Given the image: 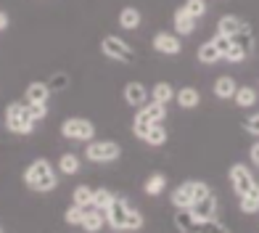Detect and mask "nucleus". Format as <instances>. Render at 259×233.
<instances>
[{
	"label": "nucleus",
	"instance_id": "f257e3e1",
	"mask_svg": "<svg viewBox=\"0 0 259 233\" xmlns=\"http://www.w3.org/2000/svg\"><path fill=\"white\" fill-rule=\"evenodd\" d=\"M24 185L34 193H48L58 185V170L48 159H34L24 170Z\"/></svg>",
	"mask_w": 259,
	"mask_h": 233
},
{
	"label": "nucleus",
	"instance_id": "f03ea898",
	"mask_svg": "<svg viewBox=\"0 0 259 233\" xmlns=\"http://www.w3.org/2000/svg\"><path fill=\"white\" fill-rule=\"evenodd\" d=\"M37 122L32 120L29 114V106L21 101H14L6 106V130L14 133V135H32Z\"/></svg>",
	"mask_w": 259,
	"mask_h": 233
},
{
	"label": "nucleus",
	"instance_id": "7ed1b4c3",
	"mask_svg": "<svg viewBox=\"0 0 259 233\" xmlns=\"http://www.w3.org/2000/svg\"><path fill=\"white\" fill-rule=\"evenodd\" d=\"M164 116H167V106H164V103H156V101H148L146 106H140L138 114L133 116V133L143 141L151 127L164 122Z\"/></svg>",
	"mask_w": 259,
	"mask_h": 233
},
{
	"label": "nucleus",
	"instance_id": "20e7f679",
	"mask_svg": "<svg viewBox=\"0 0 259 233\" xmlns=\"http://www.w3.org/2000/svg\"><path fill=\"white\" fill-rule=\"evenodd\" d=\"M209 193H211V188L204 180H185L183 185H178V188L172 191V204L178 209H191L196 202L206 199Z\"/></svg>",
	"mask_w": 259,
	"mask_h": 233
},
{
	"label": "nucleus",
	"instance_id": "39448f33",
	"mask_svg": "<svg viewBox=\"0 0 259 233\" xmlns=\"http://www.w3.org/2000/svg\"><path fill=\"white\" fill-rule=\"evenodd\" d=\"M61 138L77 143H90L96 138V125L85 120V116H69V120L61 122Z\"/></svg>",
	"mask_w": 259,
	"mask_h": 233
},
{
	"label": "nucleus",
	"instance_id": "423d86ee",
	"mask_svg": "<svg viewBox=\"0 0 259 233\" xmlns=\"http://www.w3.org/2000/svg\"><path fill=\"white\" fill-rule=\"evenodd\" d=\"M85 157L96 165H109V162H116L122 157V146L114 141H90L85 148Z\"/></svg>",
	"mask_w": 259,
	"mask_h": 233
},
{
	"label": "nucleus",
	"instance_id": "0eeeda50",
	"mask_svg": "<svg viewBox=\"0 0 259 233\" xmlns=\"http://www.w3.org/2000/svg\"><path fill=\"white\" fill-rule=\"evenodd\" d=\"M101 53L106 58H111V61L116 64H133V48L122 40V37H116V34H106V37L101 40Z\"/></svg>",
	"mask_w": 259,
	"mask_h": 233
},
{
	"label": "nucleus",
	"instance_id": "6e6552de",
	"mask_svg": "<svg viewBox=\"0 0 259 233\" xmlns=\"http://www.w3.org/2000/svg\"><path fill=\"white\" fill-rule=\"evenodd\" d=\"M130 209H133V204H130L124 196H116L111 202V207L106 209V225L111 230H127V212Z\"/></svg>",
	"mask_w": 259,
	"mask_h": 233
},
{
	"label": "nucleus",
	"instance_id": "1a4fd4ad",
	"mask_svg": "<svg viewBox=\"0 0 259 233\" xmlns=\"http://www.w3.org/2000/svg\"><path fill=\"white\" fill-rule=\"evenodd\" d=\"M230 183H233V191L238 193V196H243V193H249L254 185H256V180H254V175H251V170L246 167V165H233L230 167Z\"/></svg>",
	"mask_w": 259,
	"mask_h": 233
},
{
	"label": "nucleus",
	"instance_id": "9d476101",
	"mask_svg": "<svg viewBox=\"0 0 259 233\" xmlns=\"http://www.w3.org/2000/svg\"><path fill=\"white\" fill-rule=\"evenodd\" d=\"M122 96H124L127 106L140 109V106H146V103L151 101V90H148L143 83H127L124 90H122Z\"/></svg>",
	"mask_w": 259,
	"mask_h": 233
},
{
	"label": "nucleus",
	"instance_id": "9b49d317",
	"mask_svg": "<svg viewBox=\"0 0 259 233\" xmlns=\"http://www.w3.org/2000/svg\"><path fill=\"white\" fill-rule=\"evenodd\" d=\"M154 51L164 53V56H178L183 51V43L175 32H159V34H154Z\"/></svg>",
	"mask_w": 259,
	"mask_h": 233
},
{
	"label": "nucleus",
	"instance_id": "f8f14e48",
	"mask_svg": "<svg viewBox=\"0 0 259 233\" xmlns=\"http://www.w3.org/2000/svg\"><path fill=\"white\" fill-rule=\"evenodd\" d=\"M103 225H106V212H101L96 207H85V217H82L79 228L88 230V233H98Z\"/></svg>",
	"mask_w": 259,
	"mask_h": 233
},
{
	"label": "nucleus",
	"instance_id": "ddd939ff",
	"mask_svg": "<svg viewBox=\"0 0 259 233\" xmlns=\"http://www.w3.org/2000/svg\"><path fill=\"white\" fill-rule=\"evenodd\" d=\"M51 85L48 83H29L27 90H24V96H27V103H48L51 101Z\"/></svg>",
	"mask_w": 259,
	"mask_h": 233
},
{
	"label": "nucleus",
	"instance_id": "4468645a",
	"mask_svg": "<svg viewBox=\"0 0 259 233\" xmlns=\"http://www.w3.org/2000/svg\"><path fill=\"white\" fill-rule=\"evenodd\" d=\"M191 212H193V217H198V220H214V217H217V199H214V193H209L206 199L196 202V204L191 207Z\"/></svg>",
	"mask_w": 259,
	"mask_h": 233
},
{
	"label": "nucleus",
	"instance_id": "2eb2a0df",
	"mask_svg": "<svg viewBox=\"0 0 259 233\" xmlns=\"http://www.w3.org/2000/svg\"><path fill=\"white\" fill-rule=\"evenodd\" d=\"M246 29H251L249 24H246L243 19H238V16H222L220 19V24H217V32H222V34H228V37H235V34H241V32H246Z\"/></svg>",
	"mask_w": 259,
	"mask_h": 233
},
{
	"label": "nucleus",
	"instance_id": "dca6fc26",
	"mask_svg": "<svg viewBox=\"0 0 259 233\" xmlns=\"http://www.w3.org/2000/svg\"><path fill=\"white\" fill-rule=\"evenodd\" d=\"M175 101H178L183 109H196L198 103H201V93H198L196 88H191V85H185V88H180L178 93H175Z\"/></svg>",
	"mask_w": 259,
	"mask_h": 233
},
{
	"label": "nucleus",
	"instance_id": "f3484780",
	"mask_svg": "<svg viewBox=\"0 0 259 233\" xmlns=\"http://www.w3.org/2000/svg\"><path fill=\"white\" fill-rule=\"evenodd\" d=\"M140 21H143V16H140V11H138V8L124 6V8L119 11V27H122V29L133 32V29L140 27Z\"/></svg>",
	"mask_w": 259,
	"mask_h": 233
},
{
	"label": "nucleus",
	"instance_id": "a211bd4d",
	"mask_svg": "<svg viewBox=\"0 0 259 233\" xmlns=\"http://www.w3.org/2000/svg\"><path fill=\"white\" fill-rule=\"evenodd\" d=\"M235 90H238V85H235V80H233L230 74L217 77V80H214V96H217L220 101L233 98V96H235Z\"/></svg>",
	"mask_w": 259,
	"mask_h": 233
},
{
	"label": "nucleus",
	"instance_id": "6ab92c4d",
	"mask_svg": "<svg viewBox=\"0 0 259 233\" xmlns=\"http://www.w3.org/2000/svg\"><path fill=\"white\" fill-rule=\"evenodd\" d=\"M79 167H82V162H79L77 154H72V151H66V154L58 157V165H56V170L61 175H77Z\"/></svg>",
	"mask_w": 259,
	"mask_h": 233
},
{
	"label": "nucleus",
	"instance_id": "aec40b11",
	"mask_svg": "<svg viewBox=\"0 0 259 233\" xmlns=\"http://www.w3.org/2000/svg\"><path fill=\"white\" fill-rule=\"evenodd\" d=\"M193 29H196V19L188 14L185 8L175 11V32H178V34H191Z\"/></svg>",
	"mask_w": 259,
	"mask_h": 233
},
{
	"label": "nucleus",
	"instance_id": "412c9836",
	"mask_svg": "<svg viewBox=\"0 0 259 233\" xmlns=\"http://www.w3.org/2000/svg\"><path fill=\"white\" fill-rule=\"evenodd\" d=\"M233 101L238 103L241 109H251L254 103L259 101V93H256V88H251V85H243V88H238V90H235Z\"/></svg>",
	"mask_w": 259,
	"mask_h": 233
},
{
	"label": "nucleus",
	"instance_id": "4be33fe9",
	"mask_svg": "<svg viewBox=\"0 0 259 233\" xmlns=\"http://www.w3.org/2000/svg\"><path fill=\"white\" fill-rule=\"evenodd\" d=\"M238 207H241V212H246V215L259 212V183L254 185V188H251L249 193H243V196H241Z\"/></svg>",
	"mask_w": 259,
	"mask_h": 233
},
{
	"label": "nucleus",
	"instance_id": "5701e85b",
	"mask_svg": "<svg viewBox=\"0 0 259 233\" xmlns=\"http://www.w3.org/2000/svg\"><path fill=\"white\" fill-rule=\"evenodd\" d=\"M196 56H198V61H201V64H217V61H222V53L217 51V45L211 40H206L201 48H198Z\"/></svg>",
	"mask_w": 259,
	"mask_h": 233
},
{
	"label": "nucleus",
	"instance_id": "b1692460",
	"mask_svg": "<svg viewBox=\"0 0 259 233\" xmlns=\"http://www.w3.org/2000/svg\"><path fill=\"white\" fill-rule=\"evenodd\" d=\"M151 101L164 103V106H167L169 101H175V88H172L169 83H156L154 90H151Z\"/></svg>",
	"mask_w": 259,
	"mask_h": 233
},
{
	"label": "nucleus",
	"instance_id": "393cba45",
	"mask_svg": "<svg viewBox=\"0 0 259 233\" xmlns=\"http://www.w3.org/2000/svg\"><path fill=\"white\" fill-rule=\"evenodd\" d=\"M143 143H148V146H164L167 143V130H164V125L159 122V125H154L151 130L146 133V138H143Z\"/></svg>",
	"mask_w": 259,
	"mask_h": 233
},
{
	"label": "nucleus",
	"instance_id": "a878e982",
	"mask_svg": "<svg viewBox=\"0 0 259 233\" xmlns=\"http://www.w3.org/2000/svg\"><path fill=\"white\" fill-rule=\"evenodd\" d=\"M164 188H167V178H164L161 172H154V175L146 180V185H143V191H146L148 196H159Z\"/></svg>",
	"mask_w": 259,
	"mask_h": 233
},
{
	"label": "nucleus",
	"instance_id": "bb28decb",
	"mask_svg": "<svg viewBox=\"0 0 259 233\" xmlns=\"http://www.w3.org/2000/svg\"><path fill=\"white\" fill-rule=\"evenodd\" d=\"M114 199H116V196H114L109 188H96V191H93V207L101 209V212H106V209L111 207Z\"/></svg>",
	"mask_w": 259,
	"mask_h": 233
},
{
	"label": "nucleus",
	"instance_id": "cd10ccee",
	"mask_svg": "<svg viewBox=\"0 0 259 233\" xmlns=\"http://www.w3.org/2000/svg\"><path fill=\"white\" fill-rule=\"evenodd\" d=\"M72 202L79 207H93V188L90 185H77L72 193Z\"/></svg>",
	"mask_w": 259,
	"mask_h": 233
},
{
	"label": "nucleus",
	"instance_id": "c85d7f7f",
	"mask_svg": "<svg viewBox=\"0 0 259 233\" xmlns=\"http://www.w3.org/2000/svg\"><path fill=\"white\" fill-rule=\"evenodd\" d=\"M246 56H249V51H246L243 45L233 43V45H230V51L222 56V61H228V64H241V61H246Z\"/></svg>",
	"mask_w": 259,
	"mask_h": 233
},
{
	"label": "nucleus",
	"instance_id": "c756f323",
	"mask_svg": "<svg viewBox=\"0 0 259 233\" xmlns=\"http://www.w3.org/2000/svg\"><path fill=\"white\" fill-rule=\"evenodd\" d=\"M183 8H185L196 21H198V19H204V16H206V11H209V8H206V0H185V6H183Z\"/></svg>",
	"mask_w": 259,
	"mask_h": 233
},
{
	"label": "nucleus",
	"instance_id": "7c9ffc66",
	"mask_svg": "<svg viewBox=\"0 0 259 233\" xmlns=\"http://www.w3.org/2000/svg\"><path fill=\"white\" fill-rule=\"evenodd\" d=\"M82 217H85V207H79L72 202V207H66V212H64V220L69 225H82Z\"/></svg>",
	"mask_w": 259,
	"mask_h": 233
},
{
	"label": "nucleus",
	"instance_id": "2f4dec72",
	"mask_svg": "<svg viewBox=\"0 0 259 233\" xmlns=\"http://www.w3.org/2000/svg\"><path fill=\"white\" fill-rule=\"evenodd\" d=\"M193 233H230V230H228L225 225L214 223V220H204V223H198V225H196Z\"/></svg>",
	"mask_w": 259,
	"mask_h": 233
},
{
	"label": "nucleus",
	"instance_id": "473e14b6",
	"mask_svg": "<svg viewBox=\"0 0 259 233\" xmlns=\"http://www.w3.org/2000/svg\"><path fill=\"white\" fill-rule=\"evenodd\" d=\"M140 228H143V215H140L138 209L133 207L127 212V230H140Z\"/></svg>",
	"mask_w": 259,
	"mask_h": 233
},
{
	"label": "nucleus",
	"instance_id": "72a5a7b5",
	"mask_svg": "<svg viewBox=\"0 0 259 233\" xmlns=\"http://www.w3.org/2000/svg\"><path fill=\"white\" fill-rule=\"evenodd\" d=\"M27 106H29V114L34 122H42L48 116V103H27Z\"/></svg>",
	"mask_w": 259,
	"mask_h": 233
},
{
	"label": "nucleus",
	"instance_id": "f704fd0d",
	"mask_svg": "<svg viewBox=\"0 0 259 233\" xmlns=\"http://www.w3.org/2000/svg\"><path fill=\"white\" fill-rule=\"evenodd\" d=\"M211 43H214V45H217V51H220L222 56H225V53L230 51V45H233V37H228V34H222V32H217L214 37H211Z\"/></svg>",
	"mask_w": 259,
	"mask_h": 233
},
{
	"label": "nucleus",
	"instance_id": "c9c22d12",
	"mask_svg": "<svg viewBox=\"0 0 259 233\" xmlns=\"http://www.w3.org/2000/svg\"><path fill=\"white\" fill-rule=\"evenodd\" d=\"M243 130L259 138V114H251V116H246V120H243Z\"/></svg>",
	"mask_w": 259,
	"mask_h": 233
},
{
	"label": "nucleus",
	"instance_id": "e433bc0d",
	"mask_svg": "<svg viewBox=\"0 0 259 233\" xmlns=\"http://www.w3.org/2000/svg\"><path fill=\"white\" fill-rule=\"evenodd\" d=\"M66 83H69V80H66V74H56V77H53V85H51V90H53V88H58V90H61V88H66Z\"/></svg>",
	"mask_w": 259,
	"mask_h": 233
},
{
	"label": "nucleus",
	"instance_id": "4c0bfd02",
	"mask_svg": "<svg viewBox=\"0 0 259 233\" xmlns=\"http://www.w3.org/2000/svg\"><path fill=\"white\" fill-rule=\"evenodd\" d=\"M8 24H11V16H8V11H3V8H0V32H6V29H8Z\"/></svg>",
	"mask_w": 259,
	"mask_h": 233
},
{
	"label": "nucleus",
	"instance_id": "58836bf2",
	"mask_svg": "<svg viewBox=\"0 0 259 233\" xmlns=\"http://www.w3.org/2000/svg\"><path fill=\"white\" fill-rule=\"evenodd\" d=\"M249 157H251V162L259 167V143H254L251 148H249Z\"/></svg>",
	"mask_w": 259,
	"mask_h": 233
},
{
	"label": "nucleus",
	"instance_id": "ea45409f",
	"mask_svg": "<svg viewBox=\"0 0 259 233\" xmlns=\"http://www.w3.org/2000/svg\"><path fill=\"white\" fill-rule=\"evenodd\" d=\"M0 233H3V230H0Z\"/></svg>",
	"mask_w": 259,
	"mask_h": 233
},
{
	"label": "nucleus",
	"instance_id": "a19ab883",
	"mask_svg": "<svg viewBox=\"0 0 259 233\" xmlns=\"http://www.w3.org/2000/svg\"><path fill=\"white\" fill-rule=\"evenodd\" d=\"M256 114H259V111H256Z\"/></svg>",
	"mask_w": 259,
	"mask_h": 233
}]
</instances>
